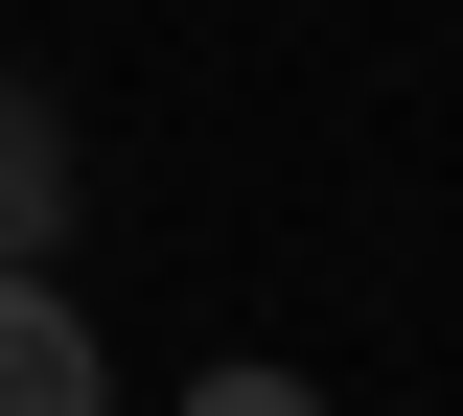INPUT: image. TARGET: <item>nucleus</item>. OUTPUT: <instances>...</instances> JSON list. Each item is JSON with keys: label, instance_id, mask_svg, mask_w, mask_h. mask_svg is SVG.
I'll list each match as a JSON object with an SVG mask.
<instances>
[{"label": "nucleus", "instance_id": "obj_3", "mask_svg": "<svg viewBox=\"0 0 463 416\" xmlns=\"http://www.w3.org/2000/svg\"><path fill=\"white\" fill-rule=\"evenodd\" d=\"M185 416H325L301 370H185Z\"/></svg>", "mask_w": 463, "mask_h": 416}, {"label": "nucleus", "instance_id": "obj_1", "mask_svg": "<svg viewBox=\"0 0 463 416\" xmlns=\"http://www.w3.org/2000/svg\"><path fill=\"white\" fill-rule=\"evenodd\" d=\"M70 232V116H47V69H0V278H47Z\"/></svg>", "mask_w": 463, "mask_h": 416}, {"label": "nucleus", "instance_id": "obj_2", "mask_svg": "<svg viewBox=\"0 0 463 416\" xmlns=\"http://www.w3.org/2000/svg\"><path fill=\"white\" fill-rule=\"evenodd\" d=\"M0 416H116V370H93V324H70L47 278H0Z\"/></svg>", "mask_w": 463, "mask_h": 416}]
</instances>
